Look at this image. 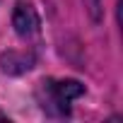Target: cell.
Segmentation results:
<instances>
[{
    "instance_id": "obj_1",
    "label": "cell",
    "mask_w": 123,
    "mask_h": 123,
    "mask_svg": "<svg viewBox=\"0 0 123 123\" xmlns=\"http://www.w3.org/2000/svg\"><path fill=\"white\" fill-rule=\"evenodd\" d=\"M85 94V85L80 80L65 77V80H55L46 77L36 85V101L46 116L53 118H65L73 111V101Z\"/></svg>"
},
{
    "instance_id": "obj_2",
    "label": "cell",
    "mask_w": 123,
    "mask_h": 123,
    "mask_svg": "<svg viewBox=\"0 0 123 123\" xmlns=\"http://www.w3.org/2000/svg\"><path fill=\"white\" fill-rule=\"evenodd\" d=\"M12 27L19 39H24V41L36 39L41 31V17H39L36 7L27 0H17L12 7Z\"/></svg>"
},
{
    "instance_id": "obj_3",
    "label": "cell",
    "mask_w": 123,
    "mask_h": 123,
    "mask_svg": "<svg viewBox=\"0 0 123 123\" xmlns=\"http://www.w3.org/2000/svg\"><path fill=\"white\" fill-rule=\"evenodd\" d=\"M0 68L7 75H22L34 68V55L27 51H7L0 55Z\"/></svg>"
},
{
    "instance_id": "obj_4",
    "label": "cell",
    "mask_w": 123,
    "mask_h": 123,
    "mask_svg": "<svg viewBox=\"0 0 123 123\" xmlns=\"http://www.w3.org/2000/svg\"><path fill=\"white\" fill-rule=\"evenodd\" d=\"M85 7H87L92 22H101V17H104V0H85Z\"/></svg>"
},
{
    "instance_id": "obj_5",
    "label": "cell",
    "mask_w": 123,
    "mask_h": 123,
    "mask_svg": "<svg viewBox=\"0 0 123 123\" xmlns=\"http://www.w3.org/2000/svg\"><path fill=\"white\" fill-rule=\"evenodd\" d=\"M0 118H7V116H5V113H3V111H0Z\"/></svg>"
}]
</instances>
